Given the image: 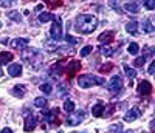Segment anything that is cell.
<instances>
[{
    "label": "cell",
    "mask_w": 155,
    "mask_h": 133,
    "mask_svg": "<svg viewBox=\"0 0 155 133\" xmlns=\"http://www.w3.org/2000/svg\"><path fill=\"white\" fill-rule=\"evenodd\" d=\"M144 6L147 9H153L155 8V2H152V0H147V2H144Z\"/></svg>",
    "instance_id": "37"
},
{
    "label": "cell",
    "mask_w": 155,
    "mask_h": 133,
    "mask_svg": "<svg viewBox=\"0 0 155 133\" xmlns=\"http://www.w3.org/2000/svg\"><path fill=\"white\" fill-rule=\"evenodd\" d=\"M106 133H123V124L121 122H116L109 125V128L106 130Z\"/></svg>",
    "instance_id": "17"
},
{
    "label": "cell",
    "mask_w": 155,
    "mask_h": 133,
    "mask_svg": "<svg viewBox=\"0 0 155 133\" xmlns=\"http://www.w3.org/2000/svg\"><path fill=\"white\" fill-rule=\"evenodd\" d=\"M99 51H101V54H104V56H112L113 54V50L109 47V45H102V47H99Z\"/></svg>",
    "instance_id": "28"
},
{
    "label": "cell",
    "mask_w": 155,
    "mask_h": 133,
    "mask_svg": "<svg viewBox=\"0 0 155 133\" xmlns=\"http://www.w3.org/2000/svg\"><path fill=\"white\" fill-rule=\"evenodd\" d=\"M45 105H47V99L45 98H36L34 99V107H37V109H44L45 107Z\"/></svg>",
    "instance_id": "25"
},
{
    "label": "cell",
    "mask_w": 155,
    "mask_h": 133,
    "mask_svg": "<svg viewBox=\"0 0 155 133\" xmlns=\"http://www.w3.org/2000/svg\"><path fill=\"white\" fill-rule=\"evenodd\" d=\"M113 110H115V105H107V107H104V113H102V118H109V116H112V113H113Z\"/></svg>",
    "instance_id": "30"
},
{
    "label": "cell",
    "mask_w": 155,
    "mask_h": 133,
    "mask_svg": "<svg viewBox=\"0 0 155 133\" xmlns=\"http://www.w3.org/2000/svg\"><path fill=\"white\" fill-rule=\"evenodd\" d=\"M0 28H2V23H0Z\"/></svg>",
    "instance_id": "47"
},
{
    "label": "cell",
    "mask_w": 155,
    "mask_h": 133,
    "mask_svg": "<svg viewBox=\"0 0 155 133\" xmlns=\"http://www.w3.org/2000/svg\"><path fill=\"white\" fill-rule=\"evenodd\" d=\"M127 51L130 53V54H138V51H140V45H138V44H135V42H132L130 45L127 47Z\"/></svg>",
    "instance_id": "27"
},
{
    "label": "cell",
    "mask_w": 155,
    "mask_h": 133,
    "mask_svg": "<svg viewBox=\"0 0 155 133\" xmlns=\"http://www.w3.org/2000/svg\"><path fill=\"white\" fill-rule=\"evenodd\" d=\"M64 110H65L67 113L74 112V104H73V101H65V102H64Z\"/></svg>",
    "instance_id": "29"
},
{
    "label": "cell",
    "mask_w": 155,
    "mask_h": 133,
    "mask_svg": "<svg viewBox=\"0 0 155 133\" xmlns=\"http://www.w3.org/2000/svg\"><path fill=\"white\" fill-rule=\"evenodd\" d=\"M84 119V110H76V112H71L68 116H67V125H78L81 124V121Z\"/></svg>",
    "instance_id": "7"
},
{
    "label": "cell",
    "mask_w": 155,
    "mask_h": 133,
    "mask_svg": "<svg viewBox=\"0 0 155 133\" xmlns=\"http://www.w3.org/2000/svg\"><path fill=\"white\" fill-rule=\"evenodd\" d=\"M107 90L112 93V95L121 93L123 91V79H121V76H112L110 82L107 84Z\"/></svg>",
    "instance_id": "5"
},
{
    "label": "cell",
    "mask_w": 155,
    "mask_h": 133,
    "mask_svg": "<svg viewBox=\"0 0 155 133\" xmlns=\"http://www.w3.org/2000/svg\"><path fill=\"white\" fill-rule=\"evenodd\" d=\"M12 53H6V51H3L2 54H0V65L2 63H8V62H11L12 60Z\"/></svg>",
    "instance_id": "21"
},
{
    "label": "cell",
    "mask_w": 155,
    "mask_h": 133,
    "mask_svg": "<svg viewBox=\"0 0 155 133\" xmlns=\"http://www.w3.org/2000/svg\"><path fill=\"white\" fill-rule=\"evenodd\" d=\"M0 133H12V130L6 127V128H3V130H2V131H0Z\"/></svg>",
    "instance_id": "41"
},
{
    "label": "cell",
    "mask_w": 155,
    "mask_h": 133,
    "mask_svg": "<svg viewBox=\"0 0 155 133\" xmlns=\"http://www.w3.org/2000/svg\"><path fill=\"white\" fill-rule=\"evenodd\" d=\"M36 128V118L33 115H27L25 116V127L23 130L25 131H33Z\"/></svg>",
    "instance_id": "11"
},
{
    "label": "cell",
    "mask_w": 155,
    "mask_h": 133,
    "mask_svg": "<svg viewBox=\"0 0 155 133\" xmlns=\"http://www.w3.org/2000/svg\"><path fill=\"white\" fill-rule=\"evenodd\" d=\"M124 9H126L127 12H130V14H138L140 5L135 3V2H130V3H126V5H124Z\"/></svg>",
    "instance_id": "16"
},
{
    "label": "cell",
    "mask_w": 155,
    "mask_h": 133,
    "mask_svg": "<svg viewBox=\"0 0 155 133\" xmlns=\"http://www.w3.org/2000/svg\"><path fill=\"white\" fill-rule=\"evenodd\" d=\"M153 30H155V28H153L152 22H150L149 19H144V22H143V31L150 34V33H153Z\"/></svg>",
    "instance_id": "24"
},
{
    "label": "cell",
    "mask_w": 155,
    "mask_h": 133,
    "mask_svg": "<svg viewBox=\"0 0 155 133\" xmlns=\"http://www.w3.org/2000/svg\"><path fill=\"white\" fill-rule=\"evenodd\" d=\"M113 37H115V33L113 31H106V33L99 34L98 41H99V44H109V42H112Z\"/></svg>",
    "instance_id": "14"
},
{
    "label": "cell",
    "mask_w": 155,
    "mask_h": 133,
    "mask_svg": "<svg viewBox=\"0 0 155 133\" xmlns=\"http://www.w3.org/2000/svg\"><path fill=\"white\" fill-rule=\"evenodd\" d=\"M92 113L96 118H102V113H104V104L98 102L96 105H93V107H92Z\"/></svg>",
    "instance_id": "15"
},
{
    "label": "cell",
    "mask_w": 155,
    "mask_h": 133,
    "mask_svg": "<svg viewBox=\"0 0 155 133\" xmlns=\"http://www.w3.org/2000/svg\"><path fill=\"white\" fill-rule=\"evenodd\" d=\"M11 93H12L16 98H23V96H25V87H23V85H16L14 88L11 90Z\"/></svg>",
    "instance_id": "19"
},
{
    "label": "cell",
    "mask_w": 155,
    "mask_h": 133,
    "mask_svg": "<svg viewBox=\"0 0 155 133\" xmlns=\"http://www.w3.org/2000/svg\"><path fill=\"white\" fill-rule=\"evenodd\" d=\"M140 116H141L140 109H138V107H134V109H130V110H127V113L124 115V121H126V122H132V121H135V119H138Z\"/></svg>",
    "instance_id": "8"
},
{
    "label": "cell",
    "mask_w": 155,
    "mask_h": 133,
    "mask_svg": "<svg viewBox=\"0 0 155 133\" xmlns=\"http://www.w3.org/2000/svg\"><path fill=\"white\" fill-rule=\"evenodd\" d=\"M112 68H113V65H112V63H109V65H102L101 68H99V71H101V73H107V71H110Z\"/></svg>",
    "instance_id": "34"
},
{
    "label": "cell",
    "mask_w": 155,
    "mask_h": 133,
    "mask_svg": "<svg viewBox=\"0 0 155 133\" xmlns=\"http://www.w3.org/2000/svg\"><path fill=\"white\" fill-rule=\"evenodd\" d=\"M50 74L54 76V77H56V76H61V74H62V63H56V65L51 66Z\"/></svg>",
    "instance_id": "22"
},
{
    "label": "cell",
    "mask_w": 155,
    "mask_h": 133,
    "mask_svg": "<svg viewBox=\"0 0 155 133\" xmlns=\"http://www.w3.org/2000/svg\"><path fill=\"white\" fill-rule=\"evenodd\" d=\"M153 71H155V62H152V63L149 65V73L153 74Z\"/></svg>",
    "instance_id": "40"
},
{
    "label": "cell",
    "mask_w": 155,
    "mask_h": 133,
    "mask_svg": "<svg viewBox=\"0 0 155 133\" xmlns=\"http://www.w3.org/2000/svg\"><path fill=\"white\" fill-rule=\"evenodd\" d=\"M11 47L14 48V50H19V51H23L25 48L28 47V39H25V37H19V39H14L11 44Z\"/></svg>",
    "instance_id": "10"
},
{
    "label": "cell",
    "mask_w": 155,
    "mask_h": 133,
    "mask_svg": "<svg viewBox=\"0 0 155 133\" xmlns=\"http://www.w3.org/2000/svg\"><path fill=\"white\" fill-rule=\"evenodd\" d=\"M12 5V2H3V0H0V6L2 8H9Z\"/></svg>",
    "instance_id": "38"
},
{
    "label": "cell",
    "mask_w": 155,
    "mask_h": 133,
    "mask_svg": "<svg viewBox=\"0 0 155 133\" xmlns=\"http://www.w3.org/2000/svg\"><path fill=\"white\" fill-rule=\"evenodd\" d=\"M144 62H146V57H144V56H140V57H137V59L134 60V65L137 66V68H140V66L144 65Z\"/></svg>",
    "instance_id": "32"
},
{
    "label": "cell",
    "mask_w": 155,
    "mask_h": 133,
    "mask_svg": "<svg viewBox=\"0 0 155 133\" xmlns=\"http://www.w3.org/2000/svg\"><path fill=\"white\" fill-rule=\"evenodd\" d=\"M54 19H56V16L51 14V12H41L39 14V22H42V23H45L48 20H54Z\"/></svg>",
    "instance_id": "20"
},
{
    "label": "cell",
    "mask_w": 155,
    "mask_h": 133,
    "mask_svg": "<svg viewBox=\"0 0 155 133\" xmlns=\"http://www.w3.org/2000/svg\"><path fill=\"white\" fill-rule=\"evenodd\" d=\"M47 5H48L50 8H56V6H61L62 3H61V2H56V3H54V2H48Z\"/></svg>",
    "instance_id": "39"
},
{
    "label": "cell",
    "mask_w": 155,
    "mask_h": 133,
    "mask_svg": "<svg viewBox=\"0 0 155 133\" xmlns=\"http://www.w3.org/2000/svg\"><path fill=\"white\" fill-rule=\"evenodd\" d=\"M42 6H44V5H37V6H36V11H41V9H42Z\"/></svg>",
    "instance_id": "42"
},
{
    "label": "cell",
    "mask_w": 155,
    "mask_h": 133,
    "mask_svg": "<svg viewBox=\"0 0 155 133\" xmlns=\"http://www.w3.org/2000/svg\"><path fill=\"white\" fill-rule=\"evenodd\" d=\"M8 73H9V76H12V77L20 76V74H22V65H20V63H11V65L8 66Z\"/></svg>",
    "instance_id": "13"
},
{
    "label": "cell",
    "mask_w": 155,
    "mask_h": 133,
    "mask_svg": "<svg viewBox=\"0 0 155 133\" xmlns=\"http://www.w3.org/2000/svg\"><path fill=\"white\" fill-rule=\"evenodd\" d=\"M8 17L11 19V20H14V22H22V16L19 14L17 11H11V12H8Z\"/></svg>",
    "instance_id": "26"
},
{
    "label": "cell",
    "mask_w": 155,
    "mask_h": 133,
    "mask_svg": "<svg viewBox=\"0 0 155 133\" xmlns=\"http://www.w3.org/2000/svg\"><path fill=\"white\" fill-rule=\"evenodd\" d=\"M123 68H124V73H126V76L129 77V81H132V79H135V76H137V71H135L134 68H130L129 65H124Z\"/></svg>",
    "instance_id": "23"
},
{
    "label": "cell",
    "mask_w": 155,
    "mask_h": 133,
    "mask_svg": "<svg viewBox=\"0 0 155 133\" xmlns=\"http://www.w3.org/2000/svg\"><path fill=\"white\" fill-rule=\"evenodd\" d=\"M58 133H64V131H58Z\"/></svg>",
    "instance_id": "46"
},
{
    "label": "cell",
    "mask_w": 155,
    "mask_h": 133,
    "mask_svg": "<svg viewBox=\"0 0 155 133\" xmlns=\"http://www.w3.org/2000/svg\"><path fill=\"white\" fill-rule=\"evenodd\" d=\"M124 133H134L132 130H127V131H124Z\"/></svg>",
    "instance_id": "44"
},
{
    "label": "cell",
    "mask_w": 155,
    "mask_h": 133,
    "mask_svg": "<svg viewBox=\"0 0 155 133\" xmlns=\"http://www.w3.org/2000/svg\"><path fill=\"white\" fill-rule=\"evenodd\" d=\"M109 5H110V6H112V8H113V9H115L116 12H120V14H121V12H123V9H121V6H120V5H116L115 2H110Z\"/></svg>",
    "instance_id": "36"
},
{
    "label": "cell",
    "mask_w": 155,
    "mask_h": 133,
    "mask_svg": "<svg viewBox=\"0 0 155 133\" xmlns=\"http://www.w3.org/2000/svg\"><path fill=\"white\" fill-rule=\"evenodd\" d=\"M106 81L104 77L99 76H92V74H82L78 77V85L81 88H90L92 85H104Z\"/></svg>",
    "instance_id": "2"
},
{
    "label": "cell",
    "mask_w": 155,
    "mask_h": 133,
    "mask_svg": "<svg viewBox=\"0 0 155 133\" xmlns=\"http://www.w3.org/2000/svg\"><path fill=\"white\" fill-rule=\"evenodd\" d=\"M98 26V19L92 14H81L76 17V23H74V28L78 33H82V34H90L96 30Z\"/></svg>",
    "instance_id": "1"
},
{
    "label": "cell",
    "mask_w": 155,
    "mask_h": 133,
    "mask_svg": "<svg viewBox=\"0 0 155 133\" xmlns=\"http://www.w3.org/2000/svg\"><path fill=\"white\" fill-rule=\"evenodd\" d=\"M50 36L51 39H53L54 42L61 41L62 39V25H61V17H56L53 20V26H51V30H50Z\"/></svg>",
    "instance_id": "6"
},
{
    "label": "cell",
    "mask_w": 155,
    "mask_h": 133,
    "mask_svg": "<svg viewBox=\"0 0 155 133\" xmlns=\"http://www.w3.org/2000/svg\"><path fill=\"white\" fill-rule=\"evenodd\" d=\"M65 41H67V42H70V44H78V39H76V37H73V36H70L68 33L65 34Z\"/></svg>",
    "instance_id": "35"
},
{
    "label": "cell",
    "mask_w": 155,
    "mask_h": 133,
    "mask_svg": "<svg viewBox=\"0 0 155 133\" xmlns=\"http://www.w3.org/2000/svg\"><path fill=\"white\" fill-rule=\"evenodd\" d=\"M73 133H81V131H73ZM82 133H85V131H82Z\"/></svg>",
    "instance_id": "45"
},
{
    "label": "cell",
    "mask_w": 155,
    "mask_h": 133,
    "mask_svg": "<svg viewBox=\"0 0 155 133\" xmlns=\"http://www.w3.org/2000/svg\"><path fill=\"white\" fill-rule=\"evenodd\" d=\"M93 51V47H90V45H87V47H84L81 51H79V54L82 56V57H85V56H88L90 54V53H92Z\"/></svg>",
    "instance_id": "31"
},
{
    "label": "cell",
    "mask_w": 155,
    "mask_h": 133,
    "mask_svg": "<svg viewBox=\"0 0 155 133\" xmlns=\"http://www.w3.org/2000/svg\"><path fill=\"white\" fill-rule=\"evenodd\" d=\"M41 91L45 93V95H50V93L53 91V87H51L50 84H42V85H41Z\"/></svg>",
    "instance_id": "33"
},
{
    "label": "cell",
    "mask_w": 155,
    "mask_h": 133,
    "mask_svg": "<svg viewBox=\"0 0 155 133\" xmlns=\"http://www.w3.org/2000/svg\"><path fill=\"white\" fill-rule=\"evenodd\" d=\"M126 31L130 33V34H137V31H138V22H137V20L129 22V23L126 25Z\"/></svg>",
    "instance_id": "18"
},
{
    "label": "cell",
    "mask_w": 155,
    "mask_h": 133,
    "mask_svg": "<svg viewBox=\"0 0 155 133\" xmlns=\"http://www.w3.org/2000/svg\"><path fill=\"white\" fill-rule=\"evenodd\" d=\"M81 70V62H78V60H71L68 65H67V73H68V77H73V74L76 71H79Z\"/></svg>",
    "instance_id": "12"
},
{
    "label": "cell",
    "mask_w": 155,
    "mask_h": 133,
    "mask_svg": "<svg viewBox=\"0 0 155 133\" xmlns=\"http://www.w3.org/2000/svg\"><path fill=\"white\" fill-rule=\"evenodd\" d=\"M138 93H140V95H143V96H149L150 93H152V85H150V82L141 81V82L138 84Z\"/></svg>",
    "instance_id": "9"
},
{
    "label": "cell",
    "mask_w": 155,
    "mask_h": 133,
    "mask_svg": "<svg viewBox=\"0 0 155 133\" xmlns=\"http://www.w3.org/2000/svg\"><path fill=\"white\" fill-rule=\"evenodd\" d=\"M3 76V71H2V66H0V77H2Z\"/></svg>",
    "instance_id": "43"
},
{
    "label": "cell",
    "mask_w": 155,
    "mask_h": 133,
    "mask_svg": "<svg viewBox=\"0 0 155 133\" xmlns=\"http://www.w3.org/2000/svg\"><path fill=\"white\" fill-rule=\"evenodd\" d=\"M22 59L25 62H28L30 66L33 65L34 68H39V62L42 60V54L37 50H28V48H25L22 51Z\"/></svg>",
    "instance_id": "3"
},
{
    "label": "cell",
    "mask_w": 155,
    "mask_h": 133,
    "mask_svg": "<svg viewBox=\"0 0 155 133\" xmlns=\"http://www.w3.org/2000/svg\"><path fill=\"white\" fill-rule=\"evenodd\" d=\"M58 113H59V109H51L50 112H42V121L48 125H59Z\"/></svg>",
    "instance_id": "4"
}]
</instances>
